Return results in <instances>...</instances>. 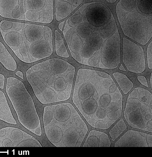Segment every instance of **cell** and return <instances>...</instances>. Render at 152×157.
Returning a JSON list of instances; mask_svg holds the SVG:
<instances>
[{"label": "cell", "mask_w": 152, "mask_h": 157, "mask_svg": "<svg viewBox=\"0 0 152 157\" xmlns=\"http://www.w3.org/2000/svg\"><path fill=\"white\" fill-rule=\"evenodd\" d=\"M112 75L122 93L124 95H127L133 88V82L123 73L115 72Z\"/></svg>", "instance_id": "obj_17"}, {"label": "cell", "mask_w": 152, "mask_h": 157, "mask_svg": "<svg viewBox=\"0 0 152 157\" xmlns=\"http://www.w3.org/2000/svg\"><path fill=\"white\" fill-rule=\"evenodd\" d=\"M0 62L8 70L14 71L17 68L14 59L4 44L0 42Z\"/></svg>", "instance_id": "obj_18"}, {"label": "cell", "mask_w": 152, "mask_h": 157, "mask_svg": "<svg viewBox=\"0 0 152 157\" xmlns=\"http://www.w3.org/2000/svg\"><path fill=\"white\" fill-rule=\"evenodd\" d=\"M5 81V78L4 75L2 74H0V88L3 89L4 88Z\"/></svg>", "instance_id": "obj_22"}, {"label": "cell", "mask_w": 152, "mask_h": 157, "mask_svg": "<svg viewBox=\"0 0 152 157\" xmlns=\"http://www.w3.org/2000/svg\"><path fill=\"white\" fill-rule=\"evenodd\" d=\"M119 69L122 71H126V70L122 64H121L119 67Z\"/></svg>", "instance_id": "obj_25"}, {"label": "cell", "mask_w": 152, "mask_h": 157, "mask_svg": "<svg viewBox=\"0 0 152 157\" xmlns=\"http://www.w3.org/2000/svg\"><path fill=\"white\" fill-rule=\"evenodd\" d=\"M54 36L55 50L56 54L61 57L65 58L69 57V55L63 37L58 30H55Z\"/></svg>", "instance_id": "obj_19"}, {"label": "cell", "mask_w": 152, "mask_h": 157, "mask_svg": "<svg viewBox=\"0 0 152 157\" xmlns=\"http://www.w3.org/2000/svg\"><path fill=\"white\" fill-rule=\"evenodd\" d=\"M112 142L106 131L92 129L88 132L81 147H111Z\"/></svg>", "instance_id": "obj_14"}, {"label": "cell", "mask_w": 152, "mask_h": 157, "mask_svg": "<svg viewBox=\"0 0 152 157\" xmlns=\"http://www.w3.org/2000/svg\"><path fill=\"white\" fill-rule=\"evenodd\" d=\"M146 56L148 68L152 69V41L149 43L146 49Z\"/></svg>", "instance_id": "obj_20"}, {"label": "cell", "mask_w": 152, "mask_h": 157, "mask_svg": "<svg viewBox=\"0 0 152 157\" xmlns=\"http://www.w3.org/2000/svg\"><path fill=\"white\" fill-rule=\"evenodd\" d=\"M82 13L66 24L64 38L71 56L82 65L117 68L121 60V42L115 21L106 23Z\"/></svg>", "instance_id": "obj_1"}, {"label": "cell", "mask_w": 152, "mask_h": 157, "mask_svg": "<svg viewBox=\"0 0 152 157\" xmlns=\"http://www.w3.org/2000/svg\"><path fill=\"white\" fill-rule=\"evenodd\" d=\"M113 147H152V133L128 128L114 142Z\"/></svg>", "instance_id": "obj_12"}, {"label": "cell", "mask_w": 152, "mask_h": 157, "mask_svg": "<svg viewBox=\"0 0 152 157\" xmlns=\"http://www.w3.org/2000/svg\"><path fill=\"white\" fill-rule=\"evenodd\" d=\"M124 99L123 117L129 128L152 133V94L142 87L133 88Z\"/></svg>", "instance_id": "obj_8"}, {"label": "cell", "mask_w": 152, "mask_h": 157, "mask_svg": "<svg viewBox=\"0 0 152 157\" xmlns=\"http://www.w3.org/2000/svg\"><path fill=\"white\" fill-rule=\"evenodd\" d=\"M76 71L75 67L70 63L53 58L31 67L26 76L38 101L46 105L69 100Z\"/></svg>", "instance_id": "obj_3"}, {"label": "cell", "mask_w": 152, "mask_h": 157, "mask_svg": "<svg viewBox=\"0 0 152 157\" xmlns=\"http://www.w3.org/2000/svg\"><path fill=\"white\" fill-rule=\"evenodd\" d=\"M129 128L128 125L122 117L115 123L107 131L112 142L113 143Z\"/></svg>", "instance_id": "obj_16"}, {"label": "cell", "mask_w": 152, "mask_h": 157, "mask_svg": "<svg viewBox=\"0 0 152 157\" xmlns=\"http://www.w3.org/2000/svg\"><path fill=\"white\" fill-rule=\"evenodd\" d=\"M6 90L20 124L32 133L41 136L40 119L33 99L24 83L15 78L8 77Z\"/></svg>", "instance_id": "obj_7"}, {"label": "cell", "mask_w": 152, "mask_h": 157, "mask_svg": "<svg viewBox=\"0 0 152 157\" xmlns=\"http://www.w3.org/2000/svg\"><path fill=\"white\" fill-rule=\"evenodd\" d=\"M54 12V0H0V16L6 18L40 22Z\"/></svg>", "instance_id": "obj_9"}, {"label": "cell", "mask_w": 152, "mask_h": 157, "mask_svg": "<svg viewBox=\"0 0 152 157\" xmlns=\"http://www.w3.org/2000/svg\"><path fill=\"white\" fill-rule=\"evenodd\" d=\"M152 73H151L150 76V84L151 90L152 88Z\"/></svg>", "instance_id": "obj_26"}, {"label": "cell", "mask_w": 152, "mask_h": 157, "mask_svg": "<svg viewBox=\"0 0 152 157\" xmlns=\"http://www.w3.org/2000/svg\"><path fill=\"white\" fill-rule=\"evenodd\" d=\"M42 122L46 138L56 147H81L89 131L74 105L67 101L45 105Z\"/></svg>", "instance_id": "obj_5"}, {"label": "cell", "mask_w": 152, "mask_h": 157, "mask_svg": "<svg viewBox=\"0 0 152 157\" xmlns=\"http://www.w3.org/2000/svg\"><path fill=\"white\" fill-rule=\"evenodd\" d=\"M124 96L109 74L84 68L78 70L72 101L92 129L107 131L123 117Z\"/></svg>", "instance_id": "obj_2"}, {"label": "cell", "mask_w": 152, "mask_h": 157, "mask_svg": "<svg viewBox=\"0 0 152 157\" xmlns=\"http://www.w3.org/2000/svg\"><path fill=\"white\" fill-rule=\"evenodd\" d=\"M117 0H106V1L110 3H113L115 2Z\"/></svg>", "instance_id": "obj_27"}, {"label": "cell", "mask_w": 152, "mask_h": 157, "mask_svg": "<svg viewBox=\"0 0 152 157\" xmlns=\"http://www.w3.org/2000/svg\"><path fill=\"white\" fill-rule=\"evenodd\" d=\"M0 120L11 124H17L13 116L6 97L0 90Z\"/></svg>", "instance_id": "obj_15"}, {"label": "cell", "mask_w": 152, "mask_h": 157, "mask_svg": "<svg viewBox=\"0 0 152 157\" xmlns=\"http://www.w3.org/2000/svg\"><path fill=\"white\" fill-rule=\"evenodd\" d=\"M137 78L138 81L142 85L147 88L149 87L147 80L145 76L142 75H139L137 76Z\"/></svg>", "instance_id": "obj_21"}, {"label": "cell", "mask_w": 152, "mask_h": 157, "mask_svg": "<svg viewBox=\"0 0 152 157\" xmlns=\"http://www.w3.org/2000/svg\"><path fill=\"white\" fill-rule=\"evenodd\" d=\"M65 20H63L59 23L58 25V28L59 30L61 32L64 26Z\"/></svg>", "instance_id": "obj_23"}, {"label": "cell", "mask_w": 152, "mask_h": 157, "mask_svg": "<svg viewBox=\"0 0 152 157\" xmlns=\"http://www.w3.org/2000/svg\"><path fill=\"white\" fill-rule=\"evenodd\" d=\"M115 11L124 35L146 44L152 37V0H120Z\"/></svg>", "instance_id": "obj_6"}, {"label": "cell", "mask_w": 152, "mask_h": 157, "mask_svg": "<svg viewBox=\"0 0 152 157\" xmlns=\"http://www.w3.org/2000/svg\"><path fill=\"white\" fill-rule=\"evenodd\" d=\"M42 147L36 138L19 128L7 126L0 129V147Z\"/></svg>", "instance_id": "obj_11"}, {"label": "cell", "mask_w": 152, "mask_h": 157, "mask_svg": "<svg viewBox=\"0 0 152 157\" xmlns=\"http://www.w3.org/2000/svg\"><path fill=\"white\" fill-rule=\"evenodd\" d=\"M0 32L6 44L24 63L43 59L53 52V33L47 25L3 20L0 22Z\"/></svg>", "instance_id": "obj_4"}, {"label": "cell", "mask_w": 152, "mask_h": 157, "mask_svg": "<svg viewBox=\"0 0 152 157\" xmlns=\"http://www.w3.org/2000/svg\"><path fill=\"white\" fill-rule=\"evenodd\" d=\"M84 0H54V17L55 20H64L80 7Z\"/></svg>", "instance_id": "obj_13"}, {"label": "cell", "mask_w": 152, "mask_h": 157, "mask_svg": "<svg viewBox=\"0 0 152 157\" xmlns=\"http://www.w3.org/2000/svg\"><path fill=\"white\" fill-rule=\"evenodd\" d=\"M122 59L126 68L131 72L140 74L145 70V58L143 48L126 37L122 39Z\"/></svg>", "instance_id": "obj_10"}, {"label": "cell", "mask_w": 152, "mask_h": 157, "mask_svg": "<svg viewBox=\"0 0 152 157\" xmlns=\"http://www.w3.org/2000/svg\"><path fill=\"white\" fill-rule=\"evenodd\" d=\"M16 75L20 78H21L23 79V75L22 72L20 71H17L15 72Z\"/></svg>", "instance_id": "obj_24"}]
</instances>
